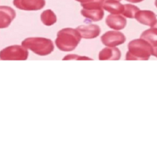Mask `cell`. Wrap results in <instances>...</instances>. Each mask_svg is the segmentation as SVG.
I'll use <instances>...</instances> for the list:
<instances>
[{"label":"cell","instance_id":"1","mask_svg":"<svg viewBox=\"0 0 157 152\" xmlns=\"http://www.w3.org/2000/svg\"><path fill=\"white\" fill-rule=\"evenodd\" d=\"M81 38V34L76 29L65 28L58 32L55 45L59 50L71 52L76 49Z\"/></svg>","mask_w":157,"mask_h":152},{"label":"cell","instance_id":"2","mask_svg":"<svg viewBox=\"0 0 157 152\" xmlns=\"http://www.w3.org/2000/svg\"><path fill=\"white\" fill-rule=\"evenodd\" d=\"M127 48L126 60H148L153 55V46L143 38L132 40Z\"/></svg>","mask_w":157,"mask_h":152},{"label":"cell","instance_id":"3","mask_svg":"<svg viewBox=\"0 0 157 152\" xmlns=\"http://www.w3.org/2000/svg\"><path fill=\"white\" fill-rule=\"evenodd\" d=\"M21 45L40 56H46L49 55L55 49L52 40L41 37H31L25 38L21 42Z\"/></svg>","mask_w":157,"mask_h":152},{"label":"cell","instance_id":"4","mask_svg":"<svg viewBox=\"0 0 157 152\" xmlns=\"http://www.w3.org/2000/svg\"><path fill=\"white\" fill-rule=\"evenodd\" d=\"M29 56L27 49L22 45H11L1 51V60H26Z\"/></svg>","mask_w":157,"mask_h":152},{"label":"cell","instance_id":"5","mask_svg":"<svg viewBox=\"0 0 157 152\" xmlns=\"http://www.w3.org/2000/svg\"><path fill=\"white\" fill-rule=\"evenodd\" d=\"M101 41L107 47L114 48L124 44L126 41V37L118 31H108L101 36Z\"/></svg>","mask_w":157,"mask_h":152},{"label":"cell","instance_id":"6","mask_svg":"<svg viewBox=\"0 0 157 152\" xmlns=\"http://www.w3.org/2000/svg\"><path fill=\"white\" fill-rule=\"evenodd\" d=\"M13 5L21 10L37 11L45 6V0H13Z\"/></svg>","mask_w":157,"mask_h":152},{"label":"cell","instance_id":"7","mask_svg":"<svg viewBox=\"0 0 157 152\" xmlns=\"http://www.w3.org/2000/svg\"><path fill=\"white\" fill-rule=\"evenodd\" d=\"M76 29L81 34V37L85 39H92L97 38L101 32L100 26L94 24L81 25Z\"/></svg>","mask_w":157,"mask_h":152},{"label":"cell","instance_id":"8","mask_svg":"<svg viewBox=\"0 0 157 152\" xmlns=\"http://www.w3.org/2000/svg\"><path fill=\"white\" fill-rule=\"evenodd\" d=\"M15 12L9 6L0 7V28L5 29L9 27L14 18H15Z\"/></svg>","mask_w":157,"mask_h":152},{"label":"cell","instance_id":"9","mask_svg":"<svg viewBox=\"0 0 157 152\" xmlns=\"http://www.w3.org/2000/svg\"><path fill=\"white\" fill-rule=\"evenodd\" d=\"M135 18L140 23L145 25L153 27L156 23V15L153 12L150 10H141L137 12Z\"/></svg>","mask_w":157,"mask_h":152},{"label":"cell","instance_id":"10","mask_svg":"<svg viewBox=\"0 0 157 152\" xmlns=\"http://www.w3.org/2000/svg\"><path fill=\"white\" fill-rule=\"evenodd\" d=\"M106 24L114 30H121L127 25V19L121 15H109L106 18Z\"/></svg>","mask_w":157,"mask_h":152},{"label":"cell","instance_id":"11","mask_svg":"<svg viewBox=\"0 0 157 152\" xmlns=\"http://www.w3.org/2000/svg\"><path fill=\"white\" fill-rule=\"evenodd\" d=\"M98 58L100 60H119L121 58V52L117 48L107 47L100 52Z\"/></svg>","mask_w":157,"mask_h":152},{"label":"cell","instance_id":"12","mask_svg":"<svg viewBox=\"0 0 157 152\" xmlns=\"http://www.w3.org/2000/svg\"><path fill=\"white\" fill-rule=\"evenodd\" d=\"M103 9L113 15H123L124 12V5L115 0H106L103 6Z\"/></svg>","mask_w":157,"mask_h":152},{"label":"cell","instance_id":"13","mask_svg":"<svg viewBox=\"0 0 157 152\" xmlns=\"http://www.w3.org/2000/svg\"><path fill=\"white\" fill-rule=\"evenodd\" d=\"M81 15L87 19L93 21H98L103 19L104 15V9H84L81 11Z\"/></svg>","mask_w":157,"mask_h":152},{"label":"cell","instance_id":"14","mask_svg":"<svg viewBox=\"0 0 157 152\" xmlns=\"http://www.w3.org/2000/svg\"><path fill=\"white\" fill-rule=\"evenodd\" d=\"M140 38L146 40L150 43L153 48L157 47V28L152 27L144 31L140 35Z\"/></svg>","mask_w":157,"mask_h":152},{"label":"cell","instance_id":"15","mask_svg":"<svg viewBox=\"0 0 157 152\" xmlns=\"http://www.w3.org/2000/svg\"><path fill=\"white\" fill-rule=\"evenodd\" d=\"M41 21L44 25L51 26L57 21V16L51 9H47L41 14Z\"/></svg>","mask_w":157,"mask_h":152},{"label":"cell","instance_id":"16","mask_svg":"<svg viewBox=\"0 0 157 152\" xmlns=\"http://www.w3.org/2000/svg\"><path fill=\"white\" fill-rule=\"evenodd\" d=\"M140 9L136 6H133L131 4H125L124 5V12L123 15L129 18H135L137 12H139Z\"/></svg>","mask_w":157,"mask_h":152},{"label":"cell","instance_id":"17","mask_svg":"<svg viewBox=\"0 0 157 152\" xmlns=\"http://www.w3.org/2000/svg\"><path fill=\"white\" fill-rule=\"evenodd\" d=\"M105 0H90L87 3H83L81 6L84 9H103Z\"/></svg>","mask_w":157,"mask_h":152},{"label":"cell","instance_id":"18","mask_svg":"<svg viewBox=\"0 0 157 152\" xmlns=\"http://www.w3.org/2000/svg\"><path fill=\"white\" fill-rule=\"evenodd\" d=\"M75 57H78V59H88V60H91V58H86V57H80L78 55H66V57H64L63 59L64 60H67V59H71V58H75Z\"/></svg>","mask_w":157,"mask_h":152},{"label":"cell","instance_id":"19","mask_svg":"<svg viewBox=\"0 0 157 152\" xmlns=\"http://www.w3.org/2000/svg\"><path fill=\"white\" fill-rule=\"evenodd\" d=\"M126 1L130 2H132V3H139V2H143L144 0H126Z\"/></svg>","mask_w":157,"mask_h":152},{"label":"cell","instance_id":"20","mask_svg":"<svg viewBox=\"0 0 157 152\" xmlns=\"http://www.w3.org/2000/svg\"><path fill=\"white\" fill-rule=\"evenodd\" d=\"M153 56L156 57V58H157V47L153 48Z\"/></svg>","mask_w":157,"mask_h":152},{"label":"cell","instance_id":"21","mask_svg":"<svg viewBox=\"0 0 157 152\" xmlns=\"http://www.w3.org/2000/svg\"><path fill=\"white\" fill-rule=\"evenodd\" d=\"M75 1L79 2L81 3V4H83V3H87V2H90V0H75Z\"/></svg>","mask_w":157,"mask_h":152},{"label":"cell","instance_id":"22","mask_svg":"<svg viewBox=\"0 0 157 152\" xmlns=\"http://www.w3.org/2000/svg\"><path fill=\"white\" fill-rule=\"evenodd\" d=\"M155 6H156V8H157V0H156V1H155Z\"/></svg>","mask_w":157,"mask_h":152},{"label":"cell","instance_id":"23","mask_svg":"<svg viewBox=\"0 0 157 152\" xmlns=\"http://www.w3.org/2000/svg\"><path fill=\"white\" fill-rule=\"evenodd\" d=\"M106 1V0H105ZM115 1H118V2H120V1H121V0H115Z\"/></svg>","mask_w":157,"mask_h":152}]
</instances>
